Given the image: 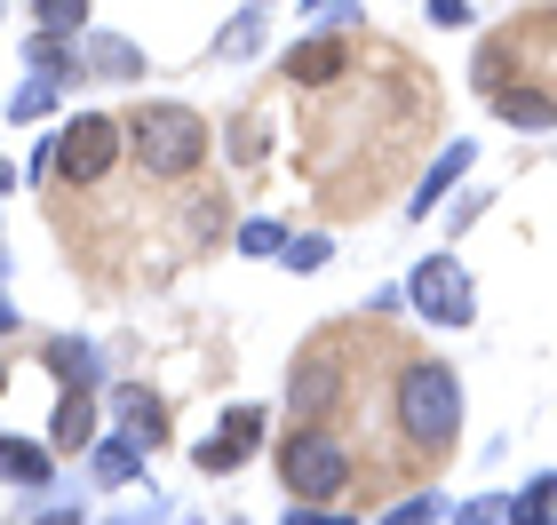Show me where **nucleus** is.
<instances>
[{
    "label": "nucleus",
    "mask_w": 557,
    "mask_h": 525,
    "mask_svg": "<svg viewBox=\"0 0 557 525\" xmlns=\"http://www.w3.org/2000/svg\"><path fill=\"white\" fill-rule=\"evenodd\" d=\"M0 478L40 486V478H48V454H40V446H24V438H0Z\"/></svg>",
    "instance_id": "obj_10"
},
{
    "label": "nucleus",
    "mask_w": 557,
    "mask_h": 525,
    "mask_svg": "<svg viewBox=\"0 0 557 525\" xmlns=\"http://www.w3.org/2000/svg\"><path fill=\"white\" fill-rule=\"evenodd\" d=\"M33 112H48V80H33V88L16 96V120H33Z\"/></svg>",
    "instance_id": "obj_20"
},
{
    "label": "nucleus",
    "mask_w": 557,
    "mask_h": 525,
    "mask_svg": "<svg viewBox=\"0 0 557 525\" xmlns=\"http://www.w3.org/2000/svg\"><path fill=\"white\" fill-rule=\"evenodd\" d=\"M33 64H40V72H64V48H57V33H40V40H33Z\"/></svg>",
    "instance_id": "obj_18"
},
{
    "label": "nucleus",
    "mask_w": 557,
    "mask_h": 525,
    "mask_svg": "<svg viewBox=\"0 0 557 525\" xmlns=\"http://www.w3.org/2000/svg\"><path fill=\"white\" fill-rule=\"evenodd\" d=\"M112 160H120V128H112V120H96V112L72 120L64 143H57V175H64V184H104Z\"/></svg>",
    "instance_id": "obj_4"
},
{
    "label": "nucleus",
    "mask_w": 557,
    "mask_h": 525,
    "mask_svg": "<svg viewBox=\"0 0 557 525\" xmlns=\"http://www.w3.org/2000/svg\"><path fill=\"white\" fill-rule=\"evenodd\" d=\"M319 255H326V239H287V263H295V271H311Z\"/></svg>",
    "instance_id": "obj_19"
},
{
    "label": "nucleus",
    "mask_w": 557,
    "mask_h": 525,
    "mask_svg": "<svg viewBox=\"0 0 557 525\" xmlns=\"http://www.w3.org/2000/svg\"><path fill=\"white\" fill-rule=\"evenodd\" d=\"M414 303H422V318H438V327H462V318H470V279L446 255H430L414 271Z\"/></svg>",
    "instance_id": "obj_5"
},
{
    "label": "nucleus",
    "mask_w": 557,
    "mask_h": 525,
    "mask_svg": "<svg viewBox=\"0 0 557 525\" xmlns=\"http://www.w3.org/2000/svg\"><path fill=\"white\" fill-rule=\"evenodd\" d=\"M287 72H295V80H335V72H343V40H335V33H311V40L295 48Z\"/></svg>",
    "instance_id": "obj_8"
},
{
    "label": "nucleus",
    "mask_w": 557,
    "mask_h": 525,
    "mask_svg": "<svg viewBox=\"0 0 557 525\" xmlns=\"http://www.w3.org/2000/svg\"><path fill=\"white\" fill-rule=\"evenodd\" d=\"M96 430V407H88V383H72V398L57 407V446H88Z\"/></svg>",
    "instance_id": "obj_9"
},
{
    "label": "nucleus",
    "mask_w": 557,
    "mask_h": 525,
    "mask_svg": "<svg viewBox=\"0 0 557 525\" xmlns=\"http://www.w3.org/2000/svg\"><path fill=\"white\" fill-rule=\"evenodd\" d=\"M256 33H263V16H239V24H232V33H223L215 48H223V57H239V48H256Z\"/></svg>",
    "instance_id": "obj_17"
},
{
    "label": "nucleus",
    "mask_w": 557,
    "mask_h": 525,
    "mask_svg": "<svg viewBox=\"0 0 557 525\" xmlns=\"http://www.w3.org/2000/svg\"><path fill=\"white\" fill-rule=\"evenodd\" d=\"M128 143H136V160L151 175H168V184L208 160V128H199V112H184V104H144L128 120Z\"/></svg>",
    "instance_id": "obj_1"
},
{
    "label": "nucleus",
    "mask_w": 557,
    "mask_h": 525,
    "mask_svg": "<svg viewBox=\"0 0 557 525\" xmlns=\"http://www.w3.org/2000/svg\"><path fill=\"white\" fill-rule=\"evenodd\" d=\"M256 438H263V407H232L223 414V438L199 446V470H239L247 454H256Z\"/></svg>",
    "instance_id": "obj_6"
},
{
    "label": "nucleus",
    "mask_w": 557,
    "mask_h": 525,
    "mask_svg": "<svg viewBox=\"0 0 557 525\" xmlns=\"http://www.w3.org/2000/svg\"><path fill=\"white\" fill-rule=\"evenodd\" d=\"M0 390H9V366H0Z\"/></svg>",
    "instance_id": "obj_23"
},
{
    "label": "nucleus",
    "mask_w": 557,
    "mask_h": 525,
    "mask_svg": "<svg viewBox=\"0 0 557 525\" xmlns=\"http://www.w3.org/2000/svg\"><path fill=\"white\" fill-rule=\"evenodd\" d=\"M239 247H247V255H271V247H287V232H278V223H247Z\"/></svg>",
    "instance_id": "obj_16"
},
{
    "label": "nucleus",
    "mask_w": 557,
    "mask_h": 525,
    "mask_svg": "<svg viewBox=\"0 0 557 525\" xmlns=\"http://www.w3.org/2000/svg\"><path fill=\"white\" fill-rule=\"evenodd\" d=\"M462 167H470V143H454V152H446L438 167H430V184L414 191V208H438V191H446V184H454V175H462Z\"/></svg>",
    "instance_id": "obj_12"
},
{
    "label": "nucleus",
    "mask_w": 557,
    "mask_h": 525,
    "mask_svg": "<svg viewBox=\"0 0 557 525\" xmlns=\"http://www.w3.org/2000/svg\"><path fill=\"white\" fill-rule=\"evenodd\" d=\"M48 366L72 374V383H88V350H81V342H48Z\"/></svg>",
    "instance_id": "obj_14"
},
{
    "label": "nucleus",
    "mask_w": 557,
    "mask_h": 525,
    "mask_svg": "<svg viewBox=\"0 0 557 525\" xmlns=\"http://www.w3.org/2000/svg\"><path fill=\"white\" fill-rule=\"evenodd\" d=\"M430 16H438V24H462V16H470V0H430Z\"/></svg>",
    "instance_id": "obj_21"
},
{
    "label": "nucleus",
    "mask_w": 557,
    "mask_h": 525,
    "mask_svg": "<svg viewBox=\"0 0 557 525\" xmlns=\"http://www.w3.org/2000/svg\"><path fill=\"white\" fill-rule=\"evenodd\" d=\"M494 104H502L510 128H549V120H557V96H542V88H510V80H502Z\"/></svg>",
    "instance_id": "obj_7"
},
{
    "label": "nucleus",
    "mask_w": 557,
    "mask_h": 525,
    "mask_svg": "<svg viewBox=\"0 0 557 525\" xmlns=\"http://www.w3.org/2000/svg\"><path fill=\"white\" fill-rule=\"evenodd\" d=\"M9 318H16V311H9V295H0V327H9Z\"/></svg>",
    "instance_id": "obj_22"
},
{
    "label": "nucleus",
    "mask_w": 557,
    "mask_h": 525,
    "mask_svg": "<svg viewBox=\"0 0 557 525\" xmlns=\"http://www.w3.org/2000/svg\"><path fill=\"white\" fill-rule=\"evenodd\" d=\"M40 9V33H81L88 24V0H33Z\"/></svg>",
    "instance_id": "obj_13"
},
{
    "label": "nucleus",
    "mask_w": 557,
    "mask_h": 525,
    "mask_svg": "<svg viewBox=\"0 0 557 525\" xmlns=\"http://www.w3.org/2000/svg\"><path fill=\"white\" fill-rule=\"evenodd\" d=\"M128 470H136V454H128V446H104V454H96V478H104V486H120Z\"/></svg>",
    "instance_id": "obj_15"
},
{
    "label": "nucleus",
    "mask_w": 557,
    "mask_h": 525,
    "mask_svg": "<svg viewBox=\"0 0 557 525\" xmlns=\"http://www.w3.org/2000/svg\"><path fill=\"white\" fill-rule=\"evenodd\" d=\"M278 478H287L302 502H335L343 478H350V462H343V446L319 430V422H302L295 438H278Z\"/></svg>",
    "instance_id": "obj_3"
},
{
    "label": "nucleus",
    "mask_w": 557,
    "mask_h": 525,
    "mask_svg": "<svg viewBox=\"0 0 557 525\" xmlns=\"http://www.w3.org/2000/svg\"><path fill=\"white\" fill-rule=\"evenodd\" d=\"M120 414H128V430H136L144 446L168 430V414H160V398H151V390H120Z\"/></svg>",
    "instance_id": "obj_11"
},
{
    "label": "nucleus",
    "mask_w": 557,
    "mask_h": 525,
    "mask_svg": "<svg viewBox=\"0 0 557 525\" xmlns=\"http://www.w3.org/2000/svg\"><path fill=\"white\" fill-rule=\"evenodd\" d=\"M398 422H407V438L422 454H446L454 430H462V398H454V374L446 366H407V383H398Z\"/></svg>",
    "instance_id": "obj_2"
}]
</instances>
